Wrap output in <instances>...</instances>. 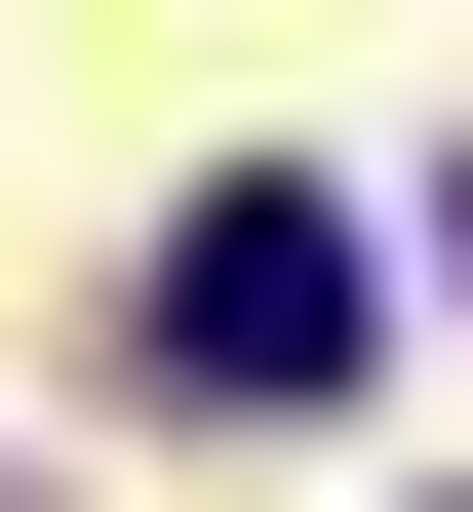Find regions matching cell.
<instances>
[{
    "label": "cell",
    "mask_w": 473,
    "mask_h": 512,
    "mask_svg": "<svg viewBox=\"0 0 473 512\" xmlns=\"http://www.w3.org/2000/svg\"><path fill=\"white\" fill-rule=\"evenodd\" d=\"M355 316H395V276H355V197H198V237H158V394H276V434H316Z\"/></svg>",
    "instance_id": "1"
},
{
    "label": "cell",
    "mask_w": 473,
    "mask_h": 512,
    "mask_svg": "<svg viewBox=\"0 0 473 512\" xmlns=\"http://www.w3.org/2000/svg\"><path fill=\"white\" fill-rule=\"evenodd\" d=\"M434 237H473V197H434Z\"/></svg>",
    "instance_id": "2"
}]
</instances>
